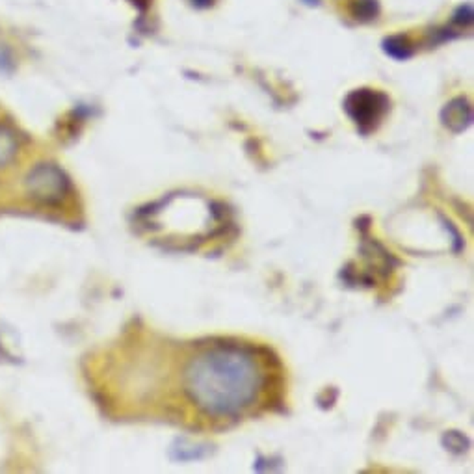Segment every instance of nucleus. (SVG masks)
<instances>
[{
    "instance_id": "1",
    "label": "nucleus",
    "mask_w": 474,
    "mask_h": 474,
    "mask_svg": "<svg viewBox=\"0 0 474 474\" xmlns=\"http://www.w3.org/2000/svg\"><path fill=\"white\" fill-rule=\"evenodd\" d=\"M264 385L255 354L237 344H216L192 357L184 391L210 417H237L251 408Z\"/></svg>"
},
{
    "instance_id": "2",
    "label": "nucleus",
    "mask_w": 474,
    "mask_h": 474,
    "mask_svg": "<svg viewBox=\"0 0 474 474\" xmlns=\"http://www.w3.org/2000/svg\"><path fill=\"white\" fill-rule=\"evenodd\" d=\"M71 190L69 179L58 166L54 164H39L34 166L24 177V192L26 196L43 207H56L64 201Z\"/></svg>"
},
{
    "instance_id": "3",
    "label": "nucleus",
    "mask_w": 474,
    "mask_h": 474,
    "mask_svg": "<svg viewBox=\"0 0 474 474\" xmlns=\"http://www.w3.org/2000/svg\"><path fill=\"white\" fill-rule=\"evenodd\" d=\"M344 110L359 127V131L368 134L378 127L389 110V97L376 89H354L344 101Z\"/></svg>"
},
{
    "instance_id": "4",
    "label": "nucleus",
    "mask_w": 474,
    "mask_h": 474,
    "mask_svg": "<svg viewBox=\"0 0 474 474\" xmlns=\"http://www.w3.org/2000/svg\"><path fill=\"white\" fill-rule=\"evenodd\" d=\"M441 121L446 129L452 132H463L473 121V110L467 99L457 97L443 108L441 112Z\"/></svg>"
},
{
    "instance_id": "5",
    "label": "nucleus",
    "mask_w": 474,
    "mask_h": 474,
    "mask_svg": "<svg viewBox=\"0 0 474 474\" xmlns=\"http://www.w3.org/2000/svg\"><path fill=\"white\" fill-rule=\"evenodd\" d=\"M19 154V136L17 132L0 125V172L15 164Z\"/></svg>"
},
{
    "instance_id": "6",
    "label": "nucleus",
    "mask_w": 474,
    "mask_h": 474,
    "mask_svg": "<svg viewBox=\"0 0 474 474\" xmlns=\"http://www.w3.org/2000/svg\"><path fill=\"white\" fill-rule=\"evenodd\" d=\"M383 51L396 60H408L413 54V47L403 36H391L383 42Z\"/></svg>"
},
{
    "instance_id": "7",
    "label": "nucleus",
    "mask_w": 474,
    "mask_h": 474,
    "mask_svg": "<svg viewBox=\"0 0 474 474\" xmlns=\"http://www.w3.org/2000/svg\"><path fill=\"white\" fill-rule=\"evenodd\" d=\"M352 13L359 21H372V19L378 17L379 13L378 0H356Z\"/></svg>"
},
{
    "instance_id": "8",
    "label": "nucleus",
    "mask_w": 474,
    "mask_h": 474,
    "mask_svg": "<svg viewBox=\"0 0 474 474\" xmlns=\"http://www.w3.org/2000/svg\"><path fill=\"white\" fill-rule=\"evenodd\" d=\"M443 443L448 446V450L452 452H465L468 446V441L465 435L457 432H446L445 437H443Z\"/></svg>"
},
{
    "instance_id": "9",
    "label": "nucleus",
    "mask_w": 474,
    "mask_h": 474,
    "mask_svg": "<svg viewBox=\"0 0 474 474\" xmlns=\"http://www.w3.org/2000/svg\"><path fill=\"white\" fill-rule=\"evenodd\" d=\"M454 23L463 24V26L473 23V8H471V4H465V6L457 10L456 15H454Z\"/></svg>"
},
{
    "instance_id": "10",
    "label": "nucleus",
    "mask_w": 474,
    "mask_h": 474,
    "mask_svg": "<svg viewBox=\"0 0 474 474\" xmlns=\"http://www.w3.org/2000/svg\"><path fill=\"white\" fill-rule=\"evenodd\" d=\"M194 6H197V8H208V6H212V0H190Z\"/></svg>"
}]
</instances>
